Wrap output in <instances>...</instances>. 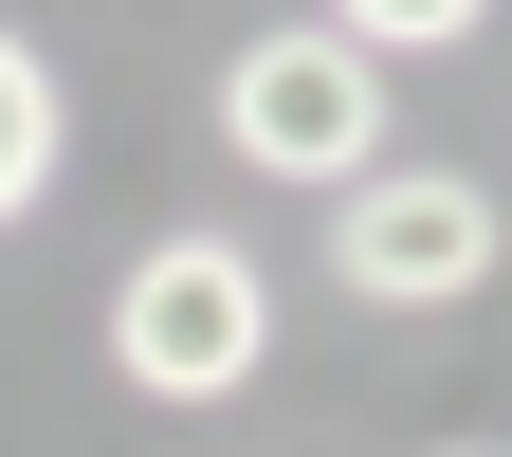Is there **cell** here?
Masks as SVG:
<instances>
[{
	"label": "cell",
	"instance_id": "5b68a950",
	"mask_svg": "<svg viewBox=\"0 0 512 457\" xmlns=\"http://www.w3.org/2000/svg\"><path fill=\"white\" fill-rule=\"evenodd\" d=\"M311 19H330L348 55H384V74H403V55H458V37H494V0H311Z\"/></svg>",
	"mask_w": 512,
	"mask_h": 457
},
{
	"label": "cell",
	"instance_id": "6da1fadb",
	"mask_svg": "<svg viewBox=\"0 0 512 457\" xmlns=\"http://www.w3.org/2000/svg\"><path fill=\"white\" fill-rule=\"evenodd\" d=\"M256 366H275V275H256V238L165 220V238L110 275V384L165 403V421H220Z\"/></svg>",
	"mask_w": 512,
	"mask_h": 457
},
{
	"label": "cell",
	"instance_id": "7a4b0ae2",
	"mask_svg": "<svg viewBox=\"0 0 512 457\" xmlns=\"http://www.w3.org/2000/svg\"><path fill=\"white\" fill-rule=\"evenodd\" d=\"M220 147L256 183H311V202H348L366 165H403V128H384V55H348L330 19H275L220 55Z\"/></svg>",
	"mask_w": 512,
	"mask_h": 457
},
{
	"label": "cell",
	"instance_id": "277c9868",
	"mask_svg": "<svg viewBox=\"0 0 512 457\" xmlns=\"http://www.w3.org/2000/svg\"><path fill=\"white\" fill-rule=\"evenodd\" d=\"M55 165H74V92H55V55L0 19V238L55 202Z\"/></svg>",
	"mask_w": 512,
	"mask_h": 457
},
{
	"label": "cell",
	"instance_id": "8992f818",
	"mask_svg": "<svg viewBox=\"0 0 512 457\" xmlns=\"http://www.w3.org/2000/svg\"><path fill=\"white\" fill-rule=\"evenodd\" d=\"M458 457H512V439H458Z\"/></svg>",
	"mask_w": 512,
	"mask_h": 457
},
{
	"label": "cell",
	"instance_id": "3957f363",
	"mask_svg": "<svg viewBox=\"0 0 512 457\" xmlns=\"http://www.w3.org/2000/svg\"><path fill=\"white\" fill-rule=\"evenodd\" d=\"M494 256H512V220L476 165H366L330 202V293H366V311H458V293H494Z\"/></svg>",
	"mask_w": 512,
	"mask_h": 457
}]
</instances>
